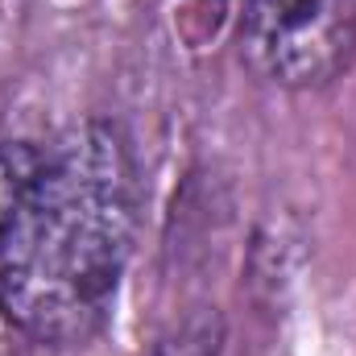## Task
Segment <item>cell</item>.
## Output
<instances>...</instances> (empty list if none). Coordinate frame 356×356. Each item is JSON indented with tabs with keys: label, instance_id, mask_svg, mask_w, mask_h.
Instances as JSON below:
<instances>
[{
	"label": "cell",
	"instance_id": "obj_1",
	"mask_svg": "<svg viewBox=\"0 0 356 356\" xmlns=\"http://www.w3.org/2000/svg\"><path fill=\"white\" fill-rule=\"evenodd\" d=\"M137 158L112 120H88L42 154L0 257V315L42 348L95 340L137 232Z\"/></svg>",
	"mask_w": 356,
	"mask_h": 356
},
{
	"label": "cell",
	"instance_id": "obj_2",
	"mask_svg": "<svg viewBox=\"0 0 356 356\" xmlns=\"http://www.w3.org/2000/svg\"><path fill=\"white\" fill-rule=\"evenodd\" d=\"M241 38L269 83L319 88L356 58V0H245Z\"/></svg>",
	"mask_w": 356,
	"mask_h": 356
},
{
	"label": "cell",
	"instance_id": "obj_3",
	"mask_svg": "<svg viewBox=\"0 0 356 356\" xmlns=\"http://www.w3.org/2000/svg\"><path fill=\"white\" fill-rule=\"evenodd\" d=\"M46 149H33L29 141H0V257L13 236V224L25 207V195L38 178Z\"/></svg>",
	"mask_w": 356,
	"mask_h": 356
},
{
	"label": "cell",
	"instance_id": "obj_4",
	"mask_svg": "<svg viewBox=\"0 0 356 356\" xmlns=\"http://www.w3.org/2000/svg\"><path fill=\"white\" fill-rule=\"evenodd\" d=\"M220 353V336L211 323H191L182 327L175 340H166L154 356H216Z\"/></svg>",
	"mask_w": 356,
	"mask_h": 356
}]
</instances>
